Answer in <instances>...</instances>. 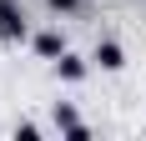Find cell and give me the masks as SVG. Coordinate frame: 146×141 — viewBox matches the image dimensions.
Masks as SVG:
<instances>
[{
  "instance_id": "cell-1",
  "label": "cell",
  "mask_w": 146,
  "mask_h": 141,
  "mask_svg": "<svg viewBox=\"0 0 146 141\" xmlns=\"http://www.w3.org/2000/svg\"><path fill=\"white\" fill-rule=\"evenodd\" d=\"M0 35L5 41H25V10L15 0H0Z\"/></svg>"
},
{
  "instance_id": "cell-2",
  "label": "cell",
  "mask_w": 146,
  "mask_h": 141,
  "mask_svg": "<svg viewBox=\"0 0 146 141\" xmlns=\"http://www.w3.org/2000/svg\"><path fill=\"white\" fill-rule=\"evenodd\" d=\"M56 126H60V131H66V136H76V141L86 136V126H81V116H76V111H71V106H56Z\"/></svg>"
},
{
  "instance_id": "cell-3",
  "label": "cell",
  "mask_w": 146,
  "mask_h": 141,
  "mask_svg": "<svg viewBox=\"0 0 146 141\" xmlns=\"http://www.w3.org/2000/svg\"><path fill=\"white\" fill-rule=\"evenodd\" d=\"M96 66H106V70H121V66H126V56H121V45H116V41L96 45Z\"/></svg>"
},
{
  "instance_id": "cell-4",
  "label": "cell",
  "mask_w": 146,
  "mask_h": 141,
  "mask_svg": "<svg viewBox=\"0 0 146 141\" xmlns=\"http://www.w3.org/2000/svg\"><path fill=\"white\" fill-rule=\"evenodd\" d=\"M35 51H40V56H50V61H56V56H66V41H60L56 30H45V35H35Z\"/></svg>"
},
{
  "instance_id": "cell-5",
  "label": "cell",
  "mask_w": 146,
  "mask_h": 141,
  "mask_svg": "<svg viewBox=\"0 0 146 141\" xmlns=\"http://www.w3.org/2000/svg\"><path fill=\"white\" fill-rule=\"evenodd\" d=\"M56 66H60V76H66V81H81V76H86V61H81V56H71V51H66Z\"/></svg>"
},
{
  "instance_id": "cell-6",
  "label": "cell",
  "mask_w": 146,
  "mask_h": 141,
  "mask_svg": "<svg viewBox=\"0 0 146 141\" xmlns=\"http://www.w3.org/2000/svg\"><path fill=\"white\" fill-rule=\"evenodd\" d=\"M45 5H50V10H76L81 0H45Z\"/></svg>"
}]
</instances>
